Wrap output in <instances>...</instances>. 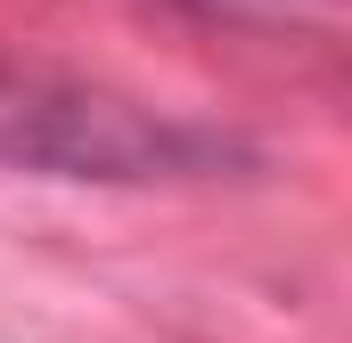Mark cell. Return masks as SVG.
Here are the masks:
<instances>
[{
    "instance_id": "obj_1",
    "label": "cell",
    "mask_w": 352,
    "mask_h": 343,
    "mask_svg": "<svg viewBox=\"0 0 352 343\" xmlns=\"http://www.w3.org/2000/svg\"><path fill=\"white\" fill-rule=\"evenodd\" d=\"M0 164L33 180L156 188V180H213L230 164H254V147L50 66H0Z\"/></svg>"
},
{
    "instance_id": "obj_2",
    "label": "cell",
    "mask_w": 352,
    "mask_h": 343,
    "mask_svg": "<svg viewBox=\"0 0 352 343\" xmlns=\"http://www.w3.org/2000/svg\"><path fill=\"white\" fill-rule=\"evenodd\" d=\"M180 8H197L213 25H295L303 8L311 16H336V0H180Z\"/></svg>"
}]
</instances>
